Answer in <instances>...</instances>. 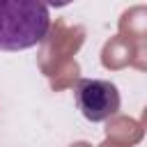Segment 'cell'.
<instances>
[{"label":"cell","instance_id":"6da1fadb","mask_svg":"<svg viewBox=\"0 0 147 147\" xmlns=\"http://www.w3.org/2000/svg\"><path fill=\"white\" fill-rule=\"evenodd\" d=\"M51 28L44 0H0V51H28L44 41Z\"/></svg>","mask_w":147,"mask_h":147},{"label":"cell","instance_id":"7a4b0ae2","mask_svg":"<svg viewBox=\"0 0 147 147\" xmlns=\"http://www.w3.org/2000/svg\"><path fill=\"white\" fill-rule=\"evenodd\" d=\"M74 99L80 110V115L87 122H106L113 115L119 113L122 96L119 90L110 80L101 78H83L74 87Z\"/></svg>","mask_w":147,"mask_h":147},{"label":"cell","instance_id":"3957f363","mask_svg":"<svg viewBox=\"0 0 147 147\" xmlns=\"http://www.w3.org/2000/svg\"><path fill=\"white\" fill-rule=\"evenodd\" d=\"M48 7H55V9H60V7H67V5H71L74 0H44Z\"/></svg>","mask_w":147,"mask_h":147}]
</instances>
